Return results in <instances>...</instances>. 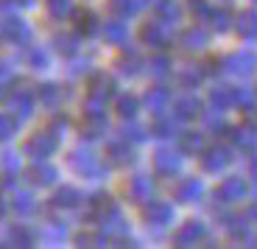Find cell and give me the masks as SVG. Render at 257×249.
I'll use <instances>...</instances> for the list:
<instances>
[]
</instances>
